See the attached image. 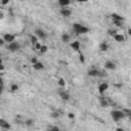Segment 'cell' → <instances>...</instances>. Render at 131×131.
Segmentation results:
<instances>
[{
    "mask_svg": "<svg viewBox=\"0 0 131 131\" xmlns=\"http://www.w3.org/2000/svg\"><path fill=\"white\" fill-rule=\"evenodd\" d=\"M127 33H128V35H129V36H131V28H129V29H128Z\"/></svg>",
    "mask_w": 131,
    "mask_h": 131,
    "instance_id": "cell-38",
    "label": "cell"
},
{
    "mask_svg": "<svg viewBox=\"0 0 131 131\" xmlns=\"http://www.w3.org/2000/svg\"><path fill=\"white\" fill-rule=\"evenodd\" d=\"M87 75L89 77H97L98 75V70L95 69V68H93V69H90L88 72H87Z\"/></svg>",
    "mask_w": 131,
    "mask_h": 131,
    "instance_id": "cell-14",
    "label": "cell"
},
{
    "mask_svg": "<svg viewBox=\"0 0 131 131\" xmlns=\"http://www.w3.org/2000/svg\"><path fill=\"white\" fill-rule=\"evenodd\" d=\"M75 1H77V2H81V3H84V2H87L88 0H75Z\"/></svg>",
    "mask_w": 131,
    "mask_h": 131,
    "instance_id": "cell-37",
    "label": "cell"
},
{
    "mask_svg": "<svg viewBox=\"0 0 131 131\" xmlns=\"http://www.w3.org/2000/svg\"><path fill=\"white\" fill-rule=\"evenodd\" d=\"M11 127H10V125L5 121L3 120V119H0V129L1 130H9Z\"/></svg>",
    "mask_w": 131,
    "mask_h": 131,
    "instance_id": "cell-9",
    "label": "cell"
},
{
    "mask_svg": "<svg viewBox=\"0 0 131 131\" xmlns=\"http://www.w3.org/2000/svg\"><path fill=\"white\" fill-rule=\"evenodd\" d=\"M9 1H10V0H1V4L2 5H6V4H8Z\"/></svg>",
    "mask_w": 131,
    "mask_h": 131,
    "instance_id": "cell-35",
    "label": "cell"
},
{
    "mask_svg": "<svg viewBox=\"0 0 131 131\" xmlns=\"http://www.w3.org/2000/svg\"><path fill=\"white\" fill-rule=\"evenodd\" d=\"M59 94H60V98L62 99V100H69L70 99V94L67 92V91H60L59 92Z\"/></svg>",
    "mask_w": 131,
    "mask_h": 131,
    "instance_id": "cell-12",
    "label": "cell"
},
{
    "mask_svg": "<svg viewBox=\"0 0 131 131\" xmlns=\"http://www.w3.org/2000/svg\"><path fill=\"white\" fill-rule=\"evenodd\" d=\"M73 30L76 33V35H83V34H86L89 32V29L87 27L78 24V23H74L73 24Z\"/></svg>",
    "mask_w": 131,
    "mask_h": 131,
    "instance_id": "cell-1",
    "label": "cell"
},
{
    "mask_svg": "<svg viewBox=\"0 0 131 131\" xmlns=\"http://www.w3.org/2000/svg\"><path fill=\"white\" fill-rule=\"evenodd\" d=\"M19 90V85L15 84V83H12L10 85V91L11 92H16Z\"/></svg>",
    "mask_w": 131,
    "mask_h": 131,
    "instance_id": "cell-22",
    "label": "cell"
},
{
    "mask_svg": "<svg viewBox=\"0 0 131 131\" xmlns=\"http://www.w3.org/2000/svg\"><path fill=\"white\" fill-rule=\"evenodd\" d=\"M107 76V72H105V71H100V70H98V75H97V77L98 78H106Z\"/></svg>",
    "mask_w": 131,
    "mask_h": 131,
    "instance_id": "cell-25",
    "label": "cell"
},
{
    "mask_svg": "<svg viewBox=\"0 0 131 131\" xmlns=\"http://www.w3.org/2000/svg\"><path fill=\"white\" fill-rule=\"evenodd\" d=\"M38 39H39V38H38L36 35H35V36H31V43L33 44V46L38 42Z\"/></svg>",
    "mask_w": 131,
    "mask_h": 131,
    "instance_id": "cell-28",
    "label": "cell"
},
{
    "mask_svg": "<svg viewBox=\"0 0 131 131\" xmlns=\"http://www.w3.org/2000/svg\"><path fill=\"white\" fill-rule=\"evenodd\" d=\"M59 4L62 7H67L68 5L71 4V0H58Z\"/></svg>",
    "mask_w": 131,
    "mask_h": 131,
    "instance_id": "cell-17",
    "label": "cell"
},
{
    "mask_svg": "<svg viewBox=\"0 0 131 131\" xmlns=\"http://www.w3.org/2000/svg\"><path fill=\"white\" fill-rule=\"evenodd\" d=\"M47 50H48V47L46 46V45H42V47H41L40 50H39V52H40L41 54H44V53L47 52Z\"/></svg>",
    "mask_w": 131,
    "mask_h": 131,
    "instance_id": "cell-27",
    "label": "cell"
},
{
    "mask_svg": "<svg viewBox=\"0 0 131 131\" xmlns=\"http://www.w3.org/2000/svg\"><path fill=\"white\" fill-rule=\"evenodd\" d=\"M31 62L34 65V64H36V62H38V60H37V58H32L31 59Z\"/></svg>",
    "mask_w": 131,
    "mask_h": 131,
    "instance_id": "cell-34",
    "label": "cell"
},
{
    "mask_svg": "<svg viewBox=\"0 0 131 131\" xmlns=\"http://www.w3.org/2000/svg\"><path fill=\"white\" fill-rule=\"evenodd\" d=\"M123 22L124 21H118V20H113V23H114V25H115L116 27L118 28H123Z\"/></svg>",
    "mask_w": 131,
    "mask_h": 131,
    "instance_id": "cell-21",
    "label": "cell"
},
{
    "mask_svg": "<svg viewBox=\"0 0 131 131\" xmlns=\"http://www.w3.org/2000/svg\"><path fill=\"white\" fill-rule=\"evenodd\" d=\"M33 68L35 70H37V71H40V70H43L44 69V65L42 64L41 61H38V62H36V64L33 65Z\"/></svg>",
    "mask_w": 131,
    "mask_h": 131,
    "instance_id": "cell-15",
    "label": "cell"
},
{
    "mask_svg": "<svg viewBox=\"0 0 131 131\" xmlns=\"http://www.w3.org/2000/svg\"><path fill=\"white\" fill-rule=\"evenodd\" d=\"M123 112L125 113V115H126V117H129V118L131 119V110H129V109H124V110H123Z\"/></svg>",
    "mask_w": 131,
    "mask_h": 131,
    "instance_id": "cell-29",
    "label": "cell"
},
{
    "mask_svg": "<svg viewBox=\"0 0 131 131\" xmlns=\"http://www.w3.org/2000/svg\"><path fill=\"white\" fill-rule=\"evenodd\" d=\"M114 39H115V41L118 42V43H123V42H125V40H126V38H125V36L123 35V34H117V35L114 37Z\"/></svg>",
    "mask_w": 131,
    "mask_h": 131,
    "instance_id": "cell-11",
    "label": "cell"
},
{
    "mask_svg": "<svg viewBox=\"0 0 131 131\" xmlns=\"http://www.w3.org/2000/svg\"><path fill=\"white\" fill-rule=\"evenodd\" d=\"M70 35L69 34H67V33H65V34H62L61 35V41L64 42V43H67V42H69L70 41Z\"/></svg>",
    "mask_w": 131,
    "mask_h": 131,
    "instance_id": "cell-19",
    "label": "cell"
},
{
    "mask_svg": "<svg viewBox=\"0 0 131 131\" xmlns=\"http://www.w3.org/2000/svg\"><path fill=\"white\" fill-rule=\"evenodd\" d=\"M60 14H61L62 16H65V18H69V16L72 14V11H71L70 9H68V8L64 7V8L60 9Z\"/></svg>",
    "mask_w": 131,
    "mask_h": 131,
    "instance_id": "cell-13",
    "label": "cell"
},
{
    "mask_svg": "<svg viewBox=\"0 0 131 131\" xmlns=\"http://www.w3.org/2000/svg\"><path fill=\"white\" fill-rule=\"evenodd\" d=\"M3 39L5 40L6 43H11V42H13L15 40V35L10 34V33H7V34H5V35L3 36Z\"/></svg>",
    "mask_w": 131,
    "mask_h": 131,
    "instance_id": "cell-6",
    "label": "cell"
},
{
    "mask_svg": "<svg viewBox=\"0 0 131 131\" xmlns=\"http://www.w3.org/2000/svg\"><path fill=\"white\" fill-rule=\"evenodd\" d=\"M35 35H36L39 39H41V40H45V39H46V37H47L46 33H45L43 30H41V29H36V30H35Z\"/></svg>",
    "mask_w": 131,
    "mask_h": 131,
    "instance_id": "cell-5",
    "label": "cell"
},
{
    "mask_svg": "<svg viewBox=\"0 0 131 131\" xmlns=\"http://www.w3.org/2000/svg\"><path fill=\"white\" fill-rule=\"evenodd\" d=\"M71 48L74 51H77V52H80V49H81V44L79 41H74L71 43Z\"/></svg>",
    "mask_w": 131,
    "mask_h": 131,
    "instance_id": "cell-8",
    "label": "cell"
},
{
    "mask_svg": "<svg viewBox=\"0 0 131 131\" xmlns=\"http://www.w3.org/2000/svg\"><path fill=\"white\" fill-rule=\"evenodd\" d=\"M33 124H34V120H33V119H28V120L25 121V125H26V126H28V127H31Z\"/></svg>",
    "mask_w": 131,
    "mask_h": 131,
    "instance_id": "cell-26",
    "label": "cell"
},
{
    "mask_svg": "<svg viewBox=\"0 0 131 131\" xmlns=\"http://www.w3.org/2000/svg\"><path fill=\"white\" fill-rule=\"evenodd\" d=\"M111 18H112V20H118V21H124V18H123V16H121L120 14H118V13H112V15H111Z\"/></svg>",
    "mask_w": 131,
    "mask_h": 131,
    "instance_id": "cell-20",
    "label": "cell"
},
{
    "mask_svg": "<svg viewBox=\"0 0 131 131\" xmlns=\"http://www.w3.org/2000/svg\"><path fill=\"white\" fill-rule=\"evenodd\" d=\"M7 49L10 51V52H16V51H19L21 49V44L18 41H13L11 43H8Z\"/></svg>",
    "mask_w": 131,
    "mask_h": 131,
    "instance_id": "cell-3",
    "label": "cell"
},
{
    "mask_svg": "<svg viewBox=\"0 0 131 131\" xmlns=\"http://www.w3.org/2000/svg\"><path fill=\"white\" fill-rule=\"evenodd\" d=\"M107 89H109V84H107V82L100 83V84H99V86H98V92H99L100 94H104Z\"/></svg>",
    "mask_w": 131,
    "mask_h": 131,
    "instance_id": "cell-7",
    "label": "cell"
},
{
    "mask_svg": "<svg viewBox=\"0 0 131 131\" xmlns=\"http://www.w3.org/2000/svg\"><path fill=\"white\" fill-rule=\"evenodd\" d=\"M41 47H42V44H41V43H39V42H37L35 45H34V48H35L36 50H38V51L41 49Z\"/></svg>",
    "mask_w": 131,
    "mask_h": 131,
    "instance_id": "cell-30",
    "label": "cell"
},
{
    "mask_svg": "<svg viewBox=\"0 0 131 131\" xmlns=\"http://www.w3.org/2000/svg\"><path fill=\"white\" fill-rule=\"evenodd\" d=\"M79 60H80V62H82V64L85 62V56L83 53H80V55H79Z\"/></svg>",
    "mask_w": 131,
    "mask_h": 131,
    "instance_id": "cell-31",
    "label": "cell"
},
{
    "mask_svg": "<svg viewBox=\"0 0 131 131\" xmlns=\"http://www.w3.org/2000/svg\"><path fill=\"white\" fill-rule=\"evenodd\" d=\"M58 84H59V86H60V87H65V86H66V81H65V79H64V78H60L59 81H58Z\"/></svg>",
    "mask_w": 131,
    "mask_h": 131,
    "instance_id": "cell-24",
    "label": "cell"
},
{
    "mask_svg": "<svg viewBox=\"0 0 131 131\" xmlns=\"http://www.w3.org/2000/svg\"><path fill=\"white\" fill-rule=\"evenodd\" d=\"M117 68V66H116V64L114 61H112V60H107L106 62H105V69L106 70H110V71H114Z\"/></svg>",
    "mask_w": 131,
    "mask_h": 131,
    "instance_id": "cell-4",
    "label": "cell"
},
{
    "mask_svg": "<svg viewBox=\"0 0 131 131\" xmlns=\"http://www.w3.org/2000/svg\"><path fill=\"white\" fill-rule=\"evenodd\" d=\"M107 34H109L110 36H112V37L114 38V37H115L117 34H118V31L115 30V29H109V30H107Z\"/></svg>",
    "mask_w": 131,
    "mask_h": 131,
    "instance_id": "cell-23",
    "label": "cell"
},
{
    "mask_svg": "<svg viewBox=\"0 0 131 131\" xmlns=\"http://www.w3.org/2000/svg\"><path fill=\"white\" fill-rule=\"evenodd\" d=\"M99 49L101 51H104V52H106V51L109 50V44H107L106 41L105 42H101L100 45H99Z\"/></svg>",
    "mask_w": 131,
    "mask_h": 131,
    "instance_id": "cell-16",
    "label": "cell"
},
{
    "mask_svg": "<svg viewBox=\"0 0 131 131\" xmlns=\"http://www.w3.org/2000/svg\"><path fill=\"white\" fill-rule=\"evenodd\" d=\"M99 105L101 107H110V99H107L106 97H100L99 98Z\"/></svg>",
    "mask_w": 131,
    "mask_h": 131,
    "instance_id": "cell-10",
    "label": "cell"
},
{
    "mask_svg": "<svg viewBox=\"0 0 131 131\" xmlns=\"http://www.w3.org/2000/svg\"><path fill=\"white\" fill-rule=\"evenodd\" d=\"M47 129L48 130H53V131H59L60 130V127H58V126H48Z\"/></svg>",
    "mask_w": 131,
    "mask_h": 131,
    "instance_id": "cell-32",
    "label": "cell"
},
{
    "mask_svg": "<svg viewBox=\"0 0 131 131\" xmlns=\"http://www.w3.org/2000/svg\"><path fill=\"white\" fill-rule=\"evenodd\" d=\"M114 87H115V88H118V89H120V88L123 87V84H122V83H115V84H114Z\"/></svg>",
    "mask_w": 131,
    "mask_h": 131,
    "instance_id": "cell-33",
    "label": "cell"
},
{
    "mask_svg": "<svg viewBox=\"0 0 131 131\" xmlns=\"http://www.w3.org/2000/svg\"><path fill=\"white\" fill-rule=\"evenodd\" d=\"M68 117H69L70 119H74V118H75V115H74L73 113H69V114H68Z\"/></svg>",
    "mask_w": 131,
    "mask_h": 131,
    "instance_id": "cell-36",
    "label": "cell"
},
{
    "mask_svg": "<svg viewBox=\"0 0 131 131\" xmlns=\"http://www.w3.org/2000/svg\"><path fill=\"white\" fill-rule=\"evenodd\" d=\"M111 117L115 122H118V121L122 120V119H124L125 117H126V115H125V113L123 111L114 110V111L111 112Z\"/></svg>",
    "mask_w": 131,
    "mask_h": 131,
    "instance_id": "cell-2",
    "label": "cell"
},
{
    "mask_svg": "<svg viewBox=\"0 0 131 131\" xmlns=\"http://www.w3.org/2000/svg\"><path fill=\"white\" fill-rule=\"evenodd\" d=\"M60 114H61L60 111H54V112H51L50 117H51V118H53V119H59V118L60 117Z\"/></svg>",
    "mask_w": 131,
    "mask_h": 131,
    "instance_id": "cell-18",
    "label": "cell"
}]
</instances>
